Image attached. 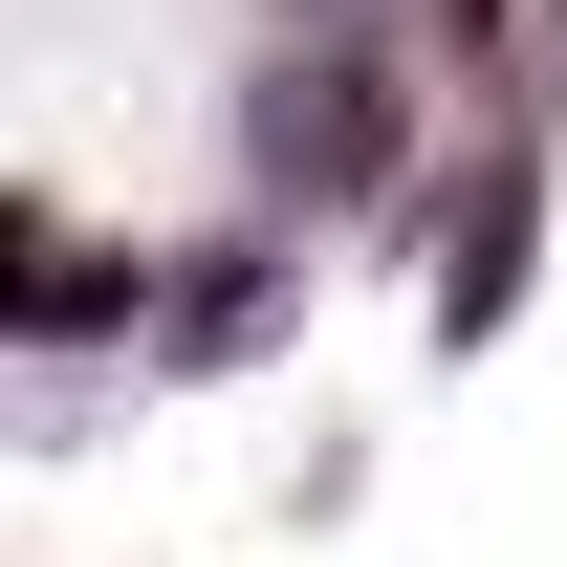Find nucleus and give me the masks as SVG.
I'll list each match as a JSON object with an SVG mask.
<instances>
[{"instance_id": "nucleus-1", "label": "nucleus", "mask_w": 567, "mask_h": 567, "mask_svg": "<svg viewBox=\"0 0 567 567\" xmlns=\"http://www.w3.org/2000/svg\"><path fill=\"white\" fill-rule=\"evenodd\" d=\"M458 87H502V110H567V0H458Z\"/></svg>"}]
</instances>
